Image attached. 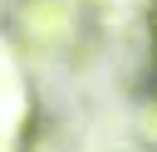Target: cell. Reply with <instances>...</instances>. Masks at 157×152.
Instances as JSON below:
<instances>
[{
  "label": "cell",
  "mask_w": 157,
  "mask_h": 152,
  "mask_svg": "<svg viewBox=\"0 0 157 152\" xmlns=\"http://www.w3.org/2000/svg\"><path fill=\"white\" fill-rule=\"evenodd\" d=\"M147 25H152V39H157V10H152V20H147Z\"/></svg>",
  "instance_id": "6da1fadb"
}]
</instances>
